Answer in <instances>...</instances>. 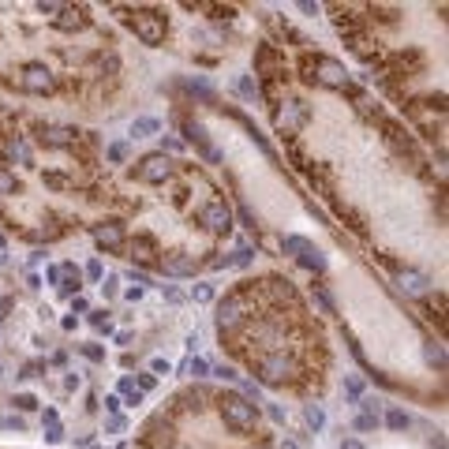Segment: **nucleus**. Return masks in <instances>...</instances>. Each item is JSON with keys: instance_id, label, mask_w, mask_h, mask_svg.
I'll use <instances>...</instances> for the list:
<instances>
[{"instance_id": "f257e3e1", "label": "nucleus", "mask_w": 449, "mask_h": 449, "mask_svg": "<svg viewBox=\"0 0 449 449\" xmlns=\"http://www.w3.org/2000/svg\"><path fill=\"white\" fill-rule=\"evenodd\" d=\"M255 45L266 116L288 161L397 281L445 266V173L334 52L277 16Z\"/></svg>"}, {"instance_id": "0eeeda50", "label": "nucleus", "mask_w": 449, "mask_h": 449, "mask_svg": "<svg viewBox=\"0 0 449 449\" xmlns=\"http://www.w3.org/2000/svg\"><path fill=\"white\" fill-rule=\"evenodd\" d=\"M131 449H281L262 408L247 393L188 382L154 408Z\"/></svg>"}, {"instance_id": "7ed1b4c3", "label": "nucleus", "mask_w": 449, "mask_h": 449, "mask_svg": "<svg viewBox=\"0 0 449 449\" xmlns=\"http://www.w3.org/2000/svg\"><path fill=\"white\" fill-rule=\"evenodd\" d=\"M232 203L203 161L147 150L116 176V199L90 229L98 251L165 277H199L229 266Z\"/></svg>"}, {"instance_id": "20e7f679", "label": "nucleus", "mask_w": 449, "mask_h": 449, "mask_svg": "<svg viewBox=\"0 0 449 449\" xmlns=\"http://www.w3.org/2000/svg\"><path fill=\"white\" fill-rule=\"evenodd\" d=\"M0 90L105 113L127 94L120 38L86 4H0Z\"/></svg>"}, {"instance_id": "9d476101", "label": "nucleus", "mask_w": 449, "mask_h": 449, "mask_svg": "<svg viewBox=\"0 0 449 449\" xmlns=\"http://www.w3.org/2000/svg\"><path fill=\"white\" fill-rule=\"evenodd\" d=\"M341 449H363V445H360V442H352V438H348V442H345V445H341Z\"/></svg>"}, {"instance_id": "f03ea898", "label": "nucleus", "mask_w": 449, "mask_h": 449, "mask_svg": "<svg viewBox=\"0 0 449 449\" xmlns=\"http://www.w3.org/2000/svg\"><path fill=\"white\" fill-rule=\"evenodd\" d=\"M116 173L94 127L30 105L0 101V224L23 244L49 247L101 224Z\"/></svg>"}, {"instance_id": "423d86ee", "label": "nucleus", "mask_w": 449, "mask_h": 449, "mask_svg": "<svg viewBox=\"0 0 449 449\" xmlns=\"http://www.w3.org/2000/svg\"><path fill=\"white\" fill-rule=\"evenodd\" d=\"M348 52L375 75L404 127L445 165V8L431 4H329Z\"/></svg>"}, {"instance_id": "6e6552de", "label": "nucleus", "mask_w": 449, "mask_h": 449, "mask_svg": "<svg viewBox=\"0 0 449 449\" xmlns=\"http://www.w3.org/2000/svg\"><path fill=\"white\" fill-rule=\"evenodd\" d=\"M109 11L127 26L131 34L139 38L142 45H150V49H165V45H169V30H173V16H169V8H147V4L131 8V4H113Z\"/></svg>"}, {"instance_id": "39448f33", "label": "nucleus", "mask_w": 449, "mask_h": 449, "mask_svg": "<svg viewBox=\"0 0 449 449\" xmlns=\"http://www.w3.org/2000/svg\"><path fill=\"white\" fill-rule=\"evenodd\" d=\"M217 345L232 363L285 397H322L334 378V337L303 288L281 270L247 273L214 307Z\"/></svg>"}, {"instance_id": "1a4fd4ad", "label": "nucleus", "mask_w": 449, "mask_h": 449, "mask_svg": "<svg viewBox=\"0 0 449 449\" xmlns=\"http://www.w3.org/2000/svg\"><path fill=\"white\" fill-rule=\"evenodd\" d=\"M390 427H397V431H401V427H408V416L393 408V412H390Z\"/></svg>"}]
</instances>
